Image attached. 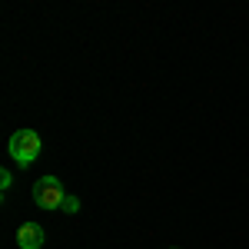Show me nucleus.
<instances>
[{
    "label": "nucleus",
    "mask_w": 249,
    "mask_h": 249,
    "mask_svg": "<svg viewBox=\"0 0 249 249\" xmlns=\"http://www.w3.org/2000/svg\"><path fill=\"white\" fill-rule=\"evenodd\" d=\"M40 133L34 130H17V133L10 136V160H17L20 166H30L34 160L40 156Z\"/></svg>",
    "instance_id": "nucleus-1"
},
{
    "label": "nucleus",
    "mask_w": 249,
    "mask_h": 249,
    "mask_svg": "<svg viewBox=\"0 0 249 249\" xmlns=\"http://www.w3.org/2000/svg\"><path fill=\"white\" fill-rule=\"evenodd\" d=\"M10 183H14V176H10L7 170H3V173H0V190L7 193V190H10Z\"/></svg>",
    "instance_id": "nucleus-5"
},
{
    "label": "nucleus",
    "mask_w": 249,
    "mask_h": 249,
    "mask_svg": "<svg viewBox=\"0 0 249 249\" xmlns=\"http://www.w3.org/2000/svg\"><path fill=\"white\" fill-rule=\"evenodd\" d=\"M60 210H63V213H70V216H73V213L80 210V199H77V196H63V203H60Z\"/></svg>",
    "instance_id": "nucleus-4"
},
{
    "label": "nucleus",
    "mask_w": 249,
    "mask_h": 249,
    "mask_svg": "<svg viewBox=\"0 0 249 249\" xmlns=\"http://www.w3.org/2000/svg\"><path fill=\"white\" fill-rule=\"evenodd\" d=\"M43 239H47V232H43L40 223H23V226L17 230V246L20 249H40Z\"/></svg>",
    "instance_id": "nucleus-3"
},
{
    "label": "nucleus",
    "mask_w": 249,
    "mask_h": 249,
    "mask_svg": "<svg viewBox=\"0 0 249 249\" xmlns=\"http://www.w3.org/2000/svg\"><path fill=\"white\" fill-rule=\"evenodd\" d=\"M63 196L67 193H63L57 176H43V179H37V186H34V203H37L40 210H60Z\"/></svg>",
    "instance_id": "nucleus-2"
}]
</instances>
